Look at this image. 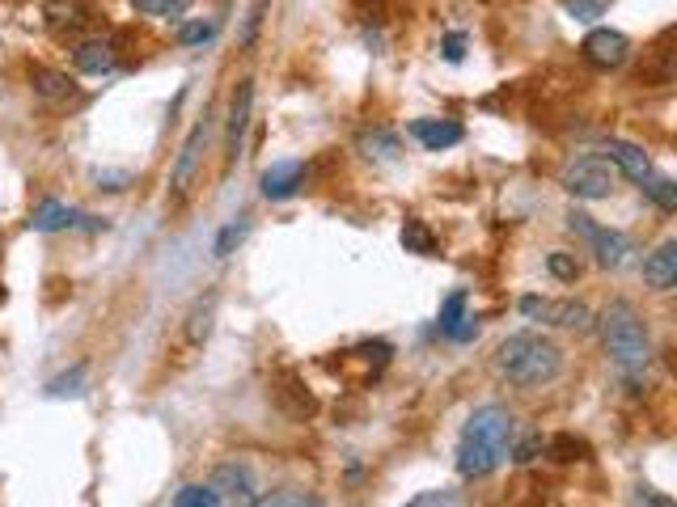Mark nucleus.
<instances>
[{"label": "nucleus", "instance_id": "nucleus-19", "mask_svg": "<svg viewBox=\"0 0 677 507\" xmlns=\"http://www.w3.org/2000/svg\"><path fill=\"white\" fill-rule=\"evenodd\" d=\"M212 321H217V296L208 293V296H199L195 305H190V313H187V343L190 348H199L208 334H212Z\"/></svg>", "mask_w": 677, "mask_h": 507}, {"label": "nucleus", "instance_id": "nucleus-25", "mask_svg": "<svg viewBox=\"0 0 677 507\" xmlns=\"http://www.w3.org/2000/svg\"><path fill=\"white\" fill-rule=\"evenodd\" d=\"M461 321H466V293H454L440 305V334H454Z\"/></svg>", "mask_w": 677, "mask_h": 507}, {"label": "nucleus", "instance_id": "nucleus-9", "mask_svg": "<svg viewBox=\"0 0 677 507\" xmlns=\"http://www.w3.org/2000/svg\"><path fill=\"white\" fill-rule=\"evenodd\" d=\"M521 313L525 318L550 321V326H564V330H589L593 326L589 309L576 305V300H538V296H525L521 300Z\"/></svg>", "mask_w": 677, "mask_h": 507}, {"label": "nucleus", "instance_id": "nucleus-28", "mask_svg": "<svg viewBox=\"0 0 677 507\" xmlns=\"http://www.w3.org/2000/svg\"><path fill=\"white\" fill-rule=\"evenodd\" d=\"M360 148L369 153V157H398V135L390 132H373L360 140Z\"/></svg>", "mask_w": 677, "mask_h": 507}, {"label": "nucleus", "instance_id": "nucleus-36", "mask_svg": "<svg viewBox=\"0 0 677 507\" xmlns=\"http://www.w3.org/2000/svg\"><path fill=\"white\" fill-rule=\"evenodd\" d=\"M635 499H640V504H656V507H669V504H674L669 495H652L648 486H644V491H635Z\"/></svg>", "mask_w": 677, "mask_h": 507}, {"label": "nucleus", "instance_id": "nucleus-6", "mask_svg": "<svg viewBox=\"0 0 677 507\" xmlns=\"http://www.w3.org/2000/svg\"><path fill=\"white\" fill-rule=\"evenodd\" d=\"M568 229H571V233H580V238L593 245L597 267H605V271L623 267L626 254H631V241H626L623 233H614V229H601V224H593V216L571 212L568 216Z\"/></svg>", "mask_w": 677, "mask_h": 507}, {"label": "nucleus", "instance_id": "nucleus-2", "mask_svg": "<svg viewBox=\"0 0 677 507\" xmlns=\"http://www.w3.org/2000/svg\"><path fill=\"white\" fill-rule=\"evenodd\" d=\"M495 368L509 376L513 385L534 389V385H550L555 376L564 373V351L555 348L550 339H542V334L521 330V334H509V339L500 343V351H495Z\"/></svg>", "mask_w": 677, "mask_h": 507}, {"label": "nucleus", "instance_id": "nucleus-14", "mask_svg": "<svg viewBox=\"0 0 677 507\" xmlns=\"http://www.w3.org/2000/svg\"><path fill=\"white\" fill-rule=\"evenodd\" d=\"M411 135L428 148V153H440V148H454V144H461V123H454V119H415L411 123Z\"/></svg>", "mask_w": 677, "mask_h": 507}, {"label": "nucleus", "instance_id": "nucleus-37", "mask_svg": "<svg viewBox=\"0 0 677 507\" xmlns=\"http://www.w3.org/2000/svg\"><path fill=\"white\" fill-rule=\"evenodd\" d=\"M98 183H107L102 190H123V183H132L128 174H98Z\"/></svg>", "mask_w": 677, "mask_h": 507}, {"label": "nucleus", "instance_id": "nucleus-24", "mask_svg": "<svg viewBox=\"0 0 677 507\" xmlns=\"http://www.w3.org/2000/svg\"><path fill=\"white\" fill-rule=\"evenodd\" d=\"M187 4L190 0H132V9L144 18H178Z\"/></svg>", "mask_w": 677, "mask_h": 507}, {"label": "nucleus", "instance_id": "nucleus-26", "mask_svg": "<svg viewBox=\"0 0 677 507\" xmlns=\"http://www.w3.org/2000/svg\"><path fill=\"white\" fill-rule=\"evenodd\" d=\"M220 495L212 486H183L178 495H174V507H217Z\"/></svg>", "mask_w": 677, "mask_h": 507}, {"label": "nucleus", "instance_id": "nucleus-35", "mask_svg": "<svg viewBox=\"0 0 677 507\" xmlns=\"http://www.w3.org/2000/svg\"><path fill=\"white\" fill-rule=\"evenodd\" d=\"M454 499H458L454 491H424V495H415L411 504H415V507H428V504H454Z\"/></svg>", "mask_w": 677, "mask_h": 507}, {"label": "nucleus", "instance_id": "nucleus-33", "mask_svg": "<svg viewBox=\"0 0 677 507\" xmlns=\"http://www.w3.org/2000/svg\"><path fill=\"white\" fill-rule=\"evenodd\" d=\"M461 55H466V34H458V30H454V34H445V59H449V64H458Z\"/></svg>", "mask_w": 677, "mask_h": 507}, {"label": "nucleus", "instance_id": "nucleus-4", "mask_svg": "<svg viewBox=\"0 0 677 507\" xmlns=\"http://www.w3.org/2000/svg\"><path fill=\"white\" fill-rule=\"evenodd\" d=\"M204 144H208V119L190 128L187 144H183V153H178L174 169H170V195H165V203H170V208H183V203L190 199V190H195V183H199Z\"/></svg>", "mask_w": 677, "mask_h": 507}, {"label": "nucleus", "instance_id": "nucleus-16", "mask_svg": "<svg viewBox=\"0 0 677 507\" xmlns=\"http://www.w3.org/2000/svg\"><path fill=\"white\" fill-rule=\"evenodd\" d=\"M605 161H610V165H619L631 183H648L652 178V161H648V153H644L640 144L610 140V144H605Z\"/></svg>", "mask_w": 677, "mask_h": 507}, {"label": "nucleus", "instance_id": "nucleus-7", "mask_svg": "<svg viewBox=\"0 0 677 507\" xmlns=\"http://www.w3.org/2000/svg\"><path fill=\"white\" fill-rule=\"evenodd\" d=\"M30 229H34V233H64V229L102 233V229H107V220L77 212V208H68V203H59V199H43V203L30 212Z\"/></svg>", "mask_w": 677, "mask_h": 507}, {"label": "nucleus", "instance_id": "nucleus-10", "mask_svg": "<svg viewBox=\"0 0 677 507\" xmlns=\"http://www.w3.org/2000/svg\"><path fill=\"white\" fill-rule=\"evenodd\" d=\"M250 110H254V80H238L233 102H229V157L225 165L233 169L245 148V128H250Z\"/></svg>", "mask_w": 677, "mask_h": 507}, {"label": "nucleus", "instance_id": "nucleus-11", "mask_svg": "<svg viewBox=\"0 0 677 507\" xmlns=\"http://www.w3.org/2000/svg\"><path fill=\"white\" fill-rule=\"evenodd\" d=\"M43 22L52 34H81L89 26V4L85 0H43Z\"/></svg>", "mask_w": 677, "mask_h": 507}, {"label": "nucleus", "instance_id": "nucleus-20", "mask_svg": "<svg viewBox=\"0 0 677 507\" xmlns=\"http://www.w3.org/2000/svg\"><path fill=\"white\" fill-rule=\"evenodd\" d=\"M403 245H406V254H436V238L424 220H406Z\"/></svg>", "mask_w": 677, "mask_h": 507}, {"label": "nucleus", "instance_id": "nucleus-12", "mask_svg": "<svg viewBox=\"0 0 677 507\" xmlns=\"http://www.w3.org/2000/svg\"><path fill=\"white\" fill-rule=\"evenodd\" d=\"M208 486L220 495V504H225V499H233V504H254V474H250L245 465H238V461L220 465Z\"/></svg>", "mask_w": 677, "mask_h": 507}, {"label": "nucleus", "instance_id": "nucleus-27", "mask_svg": "<svg viewBox=\"0 0 677 507\" xmlns=\"http://www.w3.org/2000/svg\"><path fill=\"white\" fill-rule=\"evenodd\" d=\"M85 376H89V368H85V364H77L73 373L55 376L52 385H47V394H52V398H68V394H81Z\"/></svg>", "mask_w": 677, "mask_h": 507}, {"label": "nucleus", "instance_id": "nucleus-15", "mask_svg": "<svg viewBox=\"0 0 677 507\" xmlns=\"http://www.w3.org/2000/svg\"><path fill=\"white\" fill-rule=\"evenodd\" d=\"M644 284L656 293H669L677 284V241H665L660 250H652L644 258Z\"/></svg>", "mask_w": 677, "mask_h": 507}, {"label": "nucleus", "instance_id": "nucleus-29", "mask_svg": "<svg viewBox=\"0 0 677 507\" xmlns=\"http://www.w3.org/2000/svg\"><path fill=\"white\" fill-rule=\"evenodd\" d=\"M217 34V22H187V26L174 34V43L178 47H199V43H208Z\"/></svg>", "mask_w": 677, "mask_h": 507}, {"label": "nucleus", "instance_id": "nucleus-13", "mask_svg": "<svg viewBox=\"0 0 677 507\" xmlns=\"http://www.w3.org/2000/svg\"><path fill=\"white\" fill-rule=\"evenodd\" d=\"M305 187V165L301 161H275L271 169H263V195L267 199H293Z\"/></svg>", "mask_w": 677, "mask_h": 507}, {"label": "nucleus", "instance_id": "nucleus-34", "mask_svg": "<svg viewBox=\"0 0 677 507\" xmlns=\"http://www.w3.org/2000/svg\"><path fill=\"white\" fill-rule=\"evenodd\" d=\"M555 453H564L559 461H576V453H589V449H585L580 440H571V436H559V440H555Z\"/></svg>", "mask_w": 677, "mask_h": 507}, {"label": "nucleus", "instance_id": "nucleus-3", "mask_svg": "<svg viewBox=\"0 0 677 507\" xmlns=\"http://www.w3.org/2000/svg\"><path fill=\"white\" fill-rule=\"evenodd\" d=\"M601 339H605V351L614 360V368L626 376V381H640L648 373L652 364V343H648V330L640 313L626 305V300H614L605 313H601Z\"/></svg>", "mask_w": 677, "mask_h": 507}, {"label": "nucleus", "instance_id": "nucleus-5", "mask_svg": "<svg viewBox=\"0 0 677 507\" xmlns=\"http://www.w3.org/2000/svg\"><path fill=\"white\" fill-rule=\"evenodd\" d=\"M564 190L576 195V199H610V190H614V165L605 157H576L564 169Z\"/></svg>", "mask_w": 677, "mask_h": 507}, {"label": "nucleus", "instance_id": "nucleus-31", "mask_svg": "<svg viewBox=\"0 0 677 507\" xmlns=\"http://www.w3.org/2000/svg\"><path fill=\"white\" fill-rule=\"evenodd\" d=\"M546 267H550V275H555V279H564V284H571V279L580 275L576 258H568V254H550V258H546Z\"/></svg>", "mask_w": 677, "mask_h": 507}, {"label": "nucleus", "instance_id": "nucleus-18", "mask_svg": "<svg viewBox=\"0 0 677 507\" xmlns=\"http://www.w3.org/2000/svg\"><path fill=\"white\" fill-rule=\"evenodd\" d=\"M30 89L43 102H68L77 93V80L68 77V73H55V68H30Z\"/></svg>", "mask_w": 677, "mask_h": 507}, {"label": "nucleus", "instance_id": "nucleus-22", "mask_svg": "<svg viewBox=\"0 0 677 507\" xmlns=\"http://www.w3.org/2000/svg\"><path fill=\"white\" fill-rule=\"evenodd\" d=\"M610 4L614 0H564V13L576 18V22H597V18H605Z\"/></svg>", "mask_w": 677, "mask_h": 507}, {"label": "nucleus", "instance_id": "nucleus-23", "mask_svg": "<svg viewBox=\"0 0 677 507\" xmlns=\"http://www.w3.org/2000/svg\"><path fill=\"white\" fill-rule=\"evenodd\" d=\"M644 190H648V199L660 208V212H677V187L669 178H648Z\"/></svg>", "mask_w": 677, "mask_h": 507}, {"label": "nucleus", "instance_id": "nucleus-21", "mask_svg": "<svg viewBox=\"0 0 677 507\" xmlns=\"http://www.w3.org/2000/svg\"><path fill=\"white\" fill-rule=\"evenodd\" d=\"M245 233H250V216H233V220L220 229L212 254H217V258H229V254H233V245H242L245 241Z\"/></svg>", "mask_w": 677, "mask_h": 507}, {"label": "nucleus", "instance_id": "nucleus-8", "mask_svg": "<svg viewBox=\"0 0 677 507\" xmlns=\"http://www.w3.org/2000/svg\"><path fill=\"white\" fill-rule=\"evenodd\" d=\"M580 52H585V59L593 68L614 73V68H623L626 59H631V38H626L623 30H589L585 43H580Z\"/></svg>", "mask_w": 677, "mask_h": 507}, {"label": "nucleus", "instance_id": "nucleus-1", "mask_svg": "<svg viewBox=\"0 0 677 507\" xmlns=\"http://www.w3.org/2000/svg\"><path fill=\"white\" fill-rule=\"evenodd\" d=\"M513 436H516V419L504 410V406H479V410L466 419L461 440H458L461 478H488V474H495V470L509 461Z\"/></svg>", "mask_w": 677, "mask_h": 507}, {"label": "nucleus", "instance_id": "nucleus-30", "mask_svg": "<svg viewBox=\"0 0 677 507\" xmlns=\"http://www.w3.org/2000/svg\"><path fill=\"white\" fill-rule=\"evenodd\" d=\"M542 449H546V444H542V436H529V440H521L516 449H509V456H513L516 465H534Z\"/></svg>", "mask_w": 677, "mask_h": 507}, {"label": "nucleus", "instance_id": "nucleus-17", "mask_svg": "<svg viewBox=\"0 0 677 507\" xmlns=\"http://www.w3.org/2000/svg\"><path fill=\"white\" fill-rule=\"evenodd\" d=\"M114 59H119V55H114V38H85V43L73 47V64H77L81 73H89V77L110 73Z\"/></svg>", "mask_w": 677, "mask_h": 507}, {"label": "nucleus", "instance_id": "nucleus-32", "mask_svg": "<svg viewBox=\"0 0 677 507\" xmlns=\"http://www.w3.org/2000/svg\"><path fill=\"white\" fill-rule=\"evenodd\" d=\"M263 13H267V0H254V9H250V18H245V34H242L245 47L254 43V34H259V26H263Z\"/></svg>", "mask_w": 677, "mask_h": 507}]
</instances>
